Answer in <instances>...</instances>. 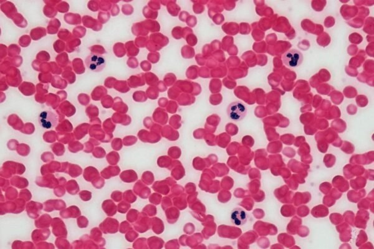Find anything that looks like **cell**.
Wrapping results in <instances>:
<instances>
[{
  "label": "cell",
  "mask_w": 374,
  "mask_h": 249,
  "mask_svg": "<svg viewBox=\"0 0 374 249\" xmlns=\"http://www.w3.org/2000/svg\"><path fill=\"white\" fill-rule=\"evenodd\" d=\"M284 64L287 66L296 68L301 64L303 61V56L301 52L296 49L289 50L283 57Z\"/></svg>",
  "instance_id": "obj_3"
},
{
  "label": "cell",
  "mask_w": 374,
  "mask_h": 249,
  "mask_svg": "<svg viewBox=\"0 0 374 249\" xmlns=\"http://www.w3.org/2000/svg\"><path fill=\"white\" fill-rule=\"evenodd\" d=\"M39 123L41 127L50 130L53 128L56 125L58 122L55 113L49 110H45L40 113L38 117Z\"/></svg>",
  "instance_id": "obj_4"
},
{
  "label": "cell",
  "mask_w": 374,
  "mask_h": 249,
  "mask_svg": "<svg viewBox=\"0 0 374 249\" xmlns=\"http://www.w3.org/2000/svg\"><path fill=\"white\" fill-rule=\"evenodd\" d=\"M247 111L248 109L245 104L242 102H234L229 105L227 109V115L231 121H241L245 117Z\"/></svg>",
  "instance_id": "obj_1"
},
{
  "label": "cell",
  "mask_w": 374,
  "mask_h": 249,
  "mask_svg": "<svg viewBox=\"0 0 374 249\" xmlns=\"http://www.w3.org/2000/svg\"><path fill=\"white\" fill-rule=\"evenodd\" d=\"M230 219L231 222L236 226H242L246 223L248 215L244 209L235 208L231 212Z\"/></svg>",
  "instance_id": "obj_5"
},
{
  "label": "cell",
  "mask_w": 374,
  "mask_h": 249,
  "mask_svg": "<svg viewBox=\"0 0 374 249\" xmlns=\"http://www.w3.org/2000/svg\"><path fill=\"white\" fill-rule=\"evenodd\" d=\"M86 66L90 71L99 73L106 66V61L103 56L99 54H91L85 60Z\"/></svg>",
  "instance_id": "obj_2"
}]
</instances>
